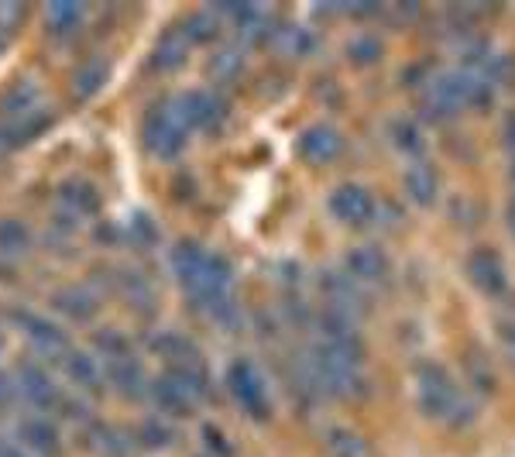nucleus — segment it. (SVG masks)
Returning a JSON list of instances; mask_svg holds the SVG:
<instances>
[{"instance_id": "obj_1", "label": "nucleus", "mask_w": 515, "mask_h": 457, "mask_svg": "<svg viewBox=\"0 0 515 457\" xmlns=\"http://www.w3.org/2000/svg\"><path fill=\"white\" fill-rule=\"evenodd\" d=\"M172 272L182 282L196 306H203L210 317L227 320L234 313L231 299V265L217 251H206L196 241H179L172 248Z\"/></svg>"}, {"instance_id": "obj_2", "label": "nucleus", "mask_w": 515, "mask_h": 457, "mask_svg": "<svg viewBox=\"0 0 515 457\" xmlns=\"http://www.w3.org/2000/svg\"><path fill=\"white\" fill-rule=\"evenodd\" d=\"M416 399H419V409L437 423H461V413H467L461 385L454 382V375H450L443 365L419 368Z\"/></svg>"}, {"instance_id": "obj_3", "label": "nucleus", "mask_w": 515, "mask_h": 457, "mask_svg": "<svg viewBox=\"0 0 515 457\" xmlns=\"http://www.w3.org/2000/svg\"><path fill=\"white\" fill-rule=\"evenodd\" d=\"M481 90H485V80H478L471 73H440L426 86L423 104L430 107L433 117H454L464 107L478 104Z\"/></svg>"}, {"instance_id": "obj_4", "label": "nucleus", "mask_w": 515, "mask_h": 457, "mask_svg": "<svg viewBox=\"0 0 515 457\" xmlns=\"http://www.w3.org/2000/svg\"><path fill=\"white\" fill-rule=\"evenodd\" d=\"M141 138H145L148 152L158 155V159H176L189 141V128L179 121V114L169 104H158L141 121Z\"/></svg>"}, {"instance_id": "obj_5", "label": "nucleus", "mask_w": 515, "mask_h": 457, "mask_svg": "<svg viewBox=\"0 0 515 457\" xmlns=\"http://www.w3.org/2000/svg\"><path fill=\"white\" fill-rule=\"evenodd\" d=\"M227 389H231L234 403L255 420H265L272 413V396H268V382L258 372L255 361H234L227 368Z\"/></svg>"}, {"instance_id": "obj_6", "label": "nucleus", "mask_w": 515, "mask_h": 457, "mask_svg": "<svg viewBox=\"0 0 515 457\" xmlns=\"http://www.w3.org/2000/svg\"><path fill=\"white\" fill-rule=\"evenodd\" d=\"M327 207H330V214L347 227H364L378 214V203H375V196H371V189H364L358 183H340L334 193H330Z\"/></svg>"}, {"instance_id": "obj_7", "label": "nucleus", "mask_w": 515, "mask_h": 457, "mask_svg": "<svg viewBox=\"0 0 515 457\" xmlns=\"http://www.w3.org/2000/svg\"><path fill=\"white\" fill-rule=\"evenodd\" d=\"M169 107L179 114V121L186 124L189 131H196V128H213V124L224 117V100L217 97V93H210V90H186V93H179V97H172L169 100Z\"/></svg>"}, {"instance_id": "obj_8", "label": "nucleus", "mask_w": 515, "mask_h": 457, "mask_svg": "<svg viewBox=\"0 0 515 457\" xmlns=\"http://www.w3.org/2000/svg\"><path fill=\"white\" fill-rule=\"evenodd\" d=\"M464 269H467L471 286L478 289V293L491 296V299L502 296L505 286H509V272H505V262L495 248H474L471 255H467Z\"/></svg>"}, {"instance_id": "obj_9", "label": "nucleus", "mask_w": 515, "mask_h": 457, "mask_svg": "<svg viewBox=\"0 0 515 457\" xmlns=\"http://www.w3.org/2000/svg\"><path fill=\"white\" fill-rule=\"evenodd\" d=\"M388 255L375 244H361L351 255L344 258V275L354 282V286H378V282L388 279Z\"/></svg>"}, {"instance_id": "obj_10", "label": "nucleus", "mask_w": 515, "mask_h": 457, "mask_svg": "<svg viewBox=\"0 0 515 457\" xmlns=\"http://www.w3.org/2000/svg\"><path fill=\"white\" fill-rule=\"evenodd\" d=\"M296 148L309 165H330L340 155V148H344V138L330 124H309L303 135H299Z\"/></svg>"}, {"instance_id": "obj_11", "label": "nucleus", "mask_w": 515, "mask_h": 457, "mask_svg": "<svg viewBox=\"0 0 515 457\" xmlns=\"http://www.w3.org/2000/svg\"><path fill=\"white\" fill-rule=\"evenodd\" d=\"M18 392H21V399L35 409H52L55 403H62L59 385L52 382L42 365H21L18 368Z\"/></svg>"}, {"instance_id": "obj_12", "label": "nucleus", "mask_w": 515, "mask_h": 457, "mask_svg": "<svg viewBox=\"0 0 515 457\" xmlns=\"http://www.w3.org/2000/svg\"><path fill=\"white\" fill-rule=\"evenodd\" d=\"M0 110L7 114V121H25V117L45 114L42 104V86L35 80H18L11 90L0 97Z\"/></svg>"}, {"instance_id": "obj_13", "label": "nucleus", "mask_w": 515, "mask_h": 457, "mask_svg": "<svg viewBox=\"0 0 515 457\" xmlns=\"http://www.w3.org/2000/svg\"><path fill=\"white\" fill-rule=\"evenodd\" d=\"M402 186H406V196L416 207H433L440 196V176L426 162H409L406 172H402Z\"/></svg>"}, {"instance_id": "obj_14", "label": "nucleus", "mask_w": 515, "mask_h": 457, "mask_svg": "<svg viewBox=\"0 0 515 457\" xmlns=\"http://www.w3.org/2000/svg\"><path fill=\"white\" fill-rule=\"evenodd\" d=\"M18 440H21V447H28V451H35L42 457H55L62 451L59 430H55L45 416H28V420H21L18 423Z\"/></svg>"}, {"instance_id": "obj_15", "label": "nucleus", "mask_w": 515, "mask_h": 457, "mask_svg": "<svg viewBox=\"0 0 515 457\" xmlns=\"http://www.w3.org/2000/svg\"><path fill=\"white\" fill-rule=\"evenodd\" d=\"M21 330L31 341V348L42 351V354H66V334H62L55 323H49L45 317H35V313H21Z\"/></svg>"}, {"instance_id": "obj_16", "label": "nucleus", "mask_w": 515, "mask_h": 457, "mask_svg": "<svg viewBox=\"0 0 515 457\" xmlns=\"http://www.w3.org/2000/svg\"><path fill=\"white\" fill-rule=\"evenodd\" d=\"M59 207L73 220H79L100 207V196L86 179H66V183L59 186Z\"/></svg>"}, {"instance_id": "obj_17", "label": "nucleus", "mask_w": 515, "mask_h": 457, "mask_svg": "<svg viewBox=\"0 0 515 457\" xmlns=\"http://www.w3.org/2000/svg\"><path fill=\"white\" fill-rule=\"evenodd\" d=\"M189 45H193V42H189L182 28L165 31V35L158 38L155 52H152V66L155 69H176V66H182V62H186Z\"/></svg>"}, {"instance_id": "obj_18", "label": "nucleus", "mask_w": 515, "mask_h": 457, "mask_svg": "<svg viewBox=\"0 0 515 457\" xmlns=\"http://www.w3.org/2000/svg\"><path fill=\"white\" fill-rule=\"evenodd\" d=\"M152 399H155V406L162 409V413H169V416H182V413H189V409L196 406L169 375H162V378H155V382H152Z\"/></svg>"}, {"instance_id": "obj_19", "label": "nucleus", "mask_w": 515, "mask_h": 457, "mask_svg": "<svg viewBox=\"0 0 515 457\" xmlns=\"http://www.w3.org/2000/svg\"><path fill=\"white\" fill-rule=\"evenodd\" d=\"M103 372H107V378H110V382H114L121 392H141V385H145V372H141V365L131 358V354H121V358H110L107 365H103Z\"/></svg>"}, {"instance_id": "obj_20", "label": "nucleus", "mask_w": 515, "mask_h": 457, "mask_svg": "<svg viewBox=\"0 0 515 457\" xmlns=\"http://www.w3.org/2000/svg\"><path fill=\"white\" fill-rule=\"evenodd\" d=\"M323 447L330 457H368V444L351 427H330L323 433Z\"/></svg>"}, {"instance_id": "obj_21", "label": "nucleus", "mask_w": 515, "mask_h": 457, "mask_svg": "<svg viewBox=\"0 0 515 457\" xmlns=\"http://www.w3.org/2000/svg\"><path fill=\"white\" fill-rule=\"evenodd\" d=\"M86 7L76 4V0H55V4L45 7V25H49L52 35H69L73 28H79Z\"/></svg>"}, {"instance_id": "obj_22", "label": "nucleus", "mask_w": 515, "mask_h": 457, "mask_svg": "<svg viewBox=\"0 0 515 457\" xmlns=\"http://www.w3.org/2000/svg\"><path fill=\"white\" fill-rule=\"evenodd\" d=\"M55 306H59L62 313H69V317L86 320V317H93V313H97V296H93L90 289H83V286H66V289H59V293H55Z\"/></svg>"}, {"instance_id": "obj_23", "label": "nucleus", "mask_w": 515, "mask_h": 457, "mask_svg": "<svg viewBox=\"0 0 515 457\" xmlns=\"http://www.w3.org/2000/svg\"><path fill=\"white\" fill-rule=\"evenodd\" d=\"M66 372L69 378H76V385H97L100 382V375H103V368H100V361L93 358V354H86V351H66Z\"/></svg>"}, {"instance_id": "obj_24", "label": "nucleus", "mask_w": 515, "mask_h": 457, "mask_svg": "<svg viewBox=\"0 0 515 457\" xmlns=\"http://www.w3.org/2000/svg\"><path fill=\"white\" fill-rule=\"evenodd\" d=\"M103 80H107V62H103V59H86L73 76V90L79 93V97H93V93L103 86Z\"/></svg>"}, {"instance_id": "obj_25", "label": "nucleus", "mask_w": 515, "mask_h": 457, "mask_svg": "<svg viewBox=\"0 0 515 457\" xmlns=\"http://www.w3.org/2000/svg\"><path fill=\"white\" fill-rule=\"evenodd\" d=\"M31 234L25 227V220L18 217H4L0 220V255H21L28 248Z\"/></svg>"}, {"instance_id": "obj_26", "label": "nucleus", "mask_w": 515, "mask_h": 457, "mask_svg": "<svg viewBox=\"0 0 515 457\" xmlns=\"http://www.w3.org/2000/svg\"><path fill=\"white\" fill-rule=\"evenodd\" d=\"M388 135H392V145L399 148V152L406 155H416L423 152V135H419V128L406 117H399V121H392V128H388Z\"/></svg>"}, {"instance_id": "obj_27", "label": "nucleus", "mask_w": 515, "mask_h": 457, "mask_svg": "<svg viewBox=\"0 0 515 457\" xmlns=\"http://www.w3.org/2000/svg\"><path fill=\"white\" fill-rule=\"evenodd\" d=\"M347 59H351L354 66H371V62L382 59V42H378L375 35H354L351 42H347Z\"/></svg>"}, {"instance_id": "obj_28", "label": "nucleus", "mask_w": 515, "mask_h": 457, "mask_svg": "<svg viewBox=\"0 0 515 457\" xmlns=\"http://www.w3.org/2000/svg\"><path fill=\"white\" fill-rule=\"evenodd\" d=\"M182 31H186L189 42H206L210 35H217V18H213L210 11H196V14H189V18H186Z\"/></svg>"}, {"instance_id": "obj_29", "label": "nucleus", "mask_w": 515, "mask_h": 457, "mask_svg": "<svg viewBox=\"0 0 515 457\" xmlns=\"http://www.w3.org/2000/svg\"><path fill=\"white\" fill-rule=\"evenodd\" d=\"M495 330H498V344H502L505 358L515 365V310L502 313V317L495 320Z\"/></svg>"}, {"instance_id": "obj_30", "label": "nucleus", "mask_w": 515, "mask_h": 457, "mask_svg": "<svg viewBox=\"0 0 515 457\" xmlns=\"http://www.w3.org/2000/svg\"><path fill=\"white\" fill-rule=\"evenodd\" d=\"M279 45L289 55H306V49L313 45V38L306 35V28H282L279 31Z\"/></svg>"}, {"instance_id": "obj_31", "label": "nucleus", "mask_w": 515, "mask_h": 457, "mask_svg": "<svg viewBox=\"0 0 515 457\" xmlns=\"http://www.w3.org/2000/svg\"><path fill=\"white\" fill-rule=\"evenodd\" d=\"M169 427H165V423H158V420H148L145 427H141V440H145L148 447H165L169 444Z\"/></svg>"}, {"instance_id": "obj_32", "label": "nucleus", "mask_w": 515, "mask_h": 457, "mask_svg": "<svg viewBox=\"0 0 515 457\" xmlns=\"http://www.w3.org/2000/svg\"><path fill=\"white\" fill-rule=\"evenodd\" d=\"M25 18V4H14V0H7V4H0V31H11L18 21Z\"/></svg>"}, {"instance_id": "obj_33", "label": "nucleus", "mask_w": 515, "mask_h": 457, "mask_svg": "<svg viewBox=\"0 0 515 457\" xmlns=\"http://www.w3.org/2000/svg\"><path fill=\"white\" fill-rule=\"evenodd\" d=\"M213 62H217V73H227L231 66H237V52L234 49H224Z\"/></svg>"}, {"instance_id": "obj_34", "label": "nucleus", "mask_w": 515, "mask_h": 457, "mask_svg": "<svg viewBox=\"0 0 515 457\" xmlns=\"http://www.w3.org/2000/svg\"><path fill=\"white\" fill-rule=\"evenodd\" d=\"M0 457H28L21 451V444H11V440H0Z\"/></svg>"}, {"instance_id": "obj_35", "label": "nucleus", "mask_w": 515, "mask_h": 457, "mask_svg": "<svg viewBox=\"0 0 515 457\" xmlns=\"http://www.w3.org/2000/svg\"><path fill=\"white\" fill-rule=\"evenodd\" d=\"M509 231H512V238H515V200H512V207H509Z\"/></svg>"}, {"instance_id": "obj_36", "label": "nucleus", "mask_w": 515, "mask_h": 457, "mask_svg": "<svg viewBox=\"0 0 515 457\" xmlns=\"http://www.w3.org/2000/svg\"><path fill=\"white\" fill-rule=\"evenodd\" d=\"M0 45H4V31H0Z\"/></svg>"}, {"instance_id": "obj_37", "label": "nucleus", "mask_w": 515, "mask_h": 457, "mask_svg": "<svg viewBox=\"0 0 515 457\" xmlns=\"http://www.w3.org/2000/svg\"><path fill=\"white\" fill-rule=\"evenodd\" d=\"M0 351H4V337H0Z\"/></svg>"}]
</instances>
